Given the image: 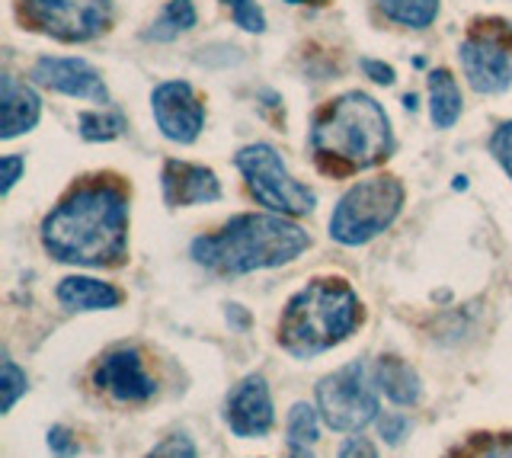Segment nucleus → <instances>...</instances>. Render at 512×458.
<instances>
[{
  "label": "nucleus",
  "instance_id": "nucleus-31",
  "mask_svg": "<svg viewBox=\"0 0 512 458\" xmlns=\"http://www.w3.org/2000/svg\"><path fill=\"white\" fill-rule=\"evenodd\" d=\"M0 170H4V177H0V180H4V183H0V193L10 196V189L16 186V180H20V173L26 170V161L20 154H7L4 161H0Z\"/></svg>",
  "mask_w": 512,
  "mask_h": 458
},
{
  "label": "nucleus",
  "instance_id": "nucleus-28",
  "mask_svg": "<svg viewBox=\"0 0 512 458\" xmlns=\"http://www.w3.org/2000/svg\"><path fill=\"white\" fill-rule=\"evenodd\" d=\"M378 433L388 446H400L410 436V420L404 414H384L378 417Z\"/></svg>",
  "mask_w": 512,
  "mask_h": 458
},
{
  "label": "nucleus",
  "instance_id": "nucleus-27",
  "mask_svg": "<svg viewBox=\"0 0 512 458\" xmlns=\"http://www.w3.org/2000/svg\"><path fill=\"white\" fill-rule=\"evenodd\" d=\"M490 154L496 157V164L506 170V177L512 180V122H503L500 129L490 135Z\"/></svg>",
  "mask_w": 512,
  "mask_h": 458
},
{
  "label": "nucleus",
  "instance_id": "nucleus-2",
  "mask_svg": "<svg viewBox=\"0 0 512 458\" xmlns=\"http://www.w3.org/2000/svg\"><path fill=\"white\" fill-rule=\"evenodd\" d=\"M311 151L330 177H349L381 164L394 151L388 113L368 93L349 90L330 100L314 119Z\"/></svg>",
  "mask_w": 512,
  "mask_h": 458
},
{
  "label": "nucleus",
  "instance_id": "nucleus-11",
  "mask_svg": "<svg viewBox=\"0 0 512 458\" xmlns=\"http://www.w3.org/2000/svg\"><path fill=\"white\" fill-rule=\"evenodd\" d=\"M93 388L119 404H141L157 394V382L144 372V359L132 346L106 353L93 369Z\"/></svg>",
  "mask_w": 512,
  "mask_h": 458
},
{
  "label": "nucleus",
  "instance_id": "nucleus-24",
  "mask_svg": "<svg viewBox=\"0 0 512 458\" xmlns=\"http://www.w3.org/2000/svg\"><path fill=\"white\" fill-rule=\"evenodd\" d=\"M0 388H4V414H10L13 404L29 391L26 372L16 366L13 359H4V378H0Z\"/></svg>",
  "mask_w": 512,
  "mask_h": 458
},
{
  "label": "nucleus",
  "instance_id": "nucleus-6",
  "mask_svg": "<svg viewBox=\"0 0 512 458\" xmlns=\"http://www.w3.org/2000/svg\"><path fill=\"white\" fill-rule=\"evenodd\" d=\"M237 170L244 173L250 196L266 205L269 212H279L288 218L314 212V193L304 183H298L292 173L285 170L279 151L272 145H247L234 154Z\"/></svg>",
  "mask_w": 512,
  "mask_h": 458
},
{
  "label": "nucleus",
  "instance_id": "nucleus-18",
  "mask_svg": "<svg viewBox=\"0 0 512 458\" xmlns=\"http://www.w3.org/2000/svg\"><path fill=\"white\" fill-rule=\"evenodd\" d=\"M320 436V410L298 401L285 420V452L288 458H314V442Z\"/></svg>",
  "mask_w": 512,
  "mask_h": 458
},
{
  "label": "nucleus",
  "instance_id": "nucleus-1",
  "mask_svg": "<svg viewBox=\"0 0 512 458\" xmlns=\"http://www.w3.org/2000/svg\"><path fill=\"white\" fill-rule=\"evenodd\" d=\"M42 247L58 263L116 266L128 254V196L112 177L77 183L42 221Z\"/></svg>",
  "mask_w": 512,
  "mask_h": 458
},
{
  "label": "nucleus",
  "instance_id": "nucleus-20",
  "mask_svg": "<svg viewBox=\"0 0 512 458\" xmlns=\"http://www.w3.org/2000/svg\"><path fill=\"white\" fill-rule=\"evenodd\" d=\"M196 26V4L192 0H170V4L160 10V17L151 23V29H144V39L148 42H173L180 33Z\"/></svg>",
  "mask_w": 512,
  "mask_h": 458
},
{
  "label": "nucleus",
  "instance_id": "nucleus-32",
  "mask_svg": "<svg viewBox=\"0 0 512 458\" xmlns=\"http://www.w3.org/2000/svg\"><path fill=\"white\" fill-rule=\"evenodd\" d=\"M362 71L372 77L375 84H394V68L391 65H384V61H372V58H365L362 61Z\"/></svg>",
  "mask_w": 512,
  "mask_h": 458
},
{
  "label": "nucleus",
  "instance_id": "nucleus-16",
  "mask_svg": "<svg viewBox=\"0 0 512 458\" xmlns=\"http://www.w3.org/2000/svg\"><path fill=\"white\" fill-rule=\"evenodd\" d=\"M372 382L384 398L400 404V407H413L423 398L420 375H416V369L400 356H381L372 369Z\"/></svg>",
  "mask_w": 512,
  "mask_h": 458
},
{
  "label": "nucleus",
  "instance_id": "nucleus-17",
  "mask_svg": "<svg viewBox=\"0 0 512 458\" xmlns=\"http://www.w3.org/2000/svg\"><path fill=\"white\" fill-rule=\"evenodd\" d=\"M58 302L68 311H109L122 305V292L103 279L90 276H68L58 282Z\"/></svg>",
  "mask_w": 512,
  "mask_h": 458
},
{
  "label": "nucleus",
  "instance_id": "nucleus-3",
  "mask_svg": "<svg viewBox=\"0 0 512 458\" xmlns=\"http://www.w3.org/2000/svg\"><path fill=\"white\" fill-rule=\"evenodd\" d=\"M311 244L308 231L288 215H237L215 234L192 241V260L218 276H244L292 263Z\"/></svg>",
  "mask_w": 512,
  "mask_h": 458
},
{
  "label": "nucleus",
  "instance_id": "nucleus-5",
  "mask_svg": "<svg viewBox=\"0 0 512 458\" xmlns=\"http://www.w3.org/2000/svg\"><path fill=\"white\" fill-rule=\"evenodd\" d=\"M404 209V183L372 177L346 189L330 215V238L343 247H362L384 234Z\"/></svg>",
  "mask_w": 512,
  "mask_h": 458
},
{
  "label": "nucleus",
  "instance_id": "nucleus-19",
  "mask_svg": "<svg viewBox=\"0 0 512 458\" xmlns=\"http://www.w3.org/2000/svg\"><path fill=\"white\" fill-rule=\"evenodd\" d=\"M429 116L436 129H452L461 116V90L445 68L429 74Z\"/></svg>",
  "mask_w": 512,
  "mask_h": 458
},
{
  "label": "nucleus",
  "instance_id": "nucleus-10",
  "mask_svg": "<svg viewBox=\"0 0 512 458\" xmlns=\"http://www.w3.org/2000/svg\"><path fill=\"white\" fill-rule=\"evenodd\" d=\"M157 129L176 145H192L205 125V106L186 81H164L151 93Z\"/></svg>",
  "mask_w": 512,
  "mask_h": 458
},
{
  "label": "nucleus",
  "instance_id": "nucleus-25",
  "mask_svg": "<svg viewBox=\"0 0 512 458\" xmlns=\"http://www.w3.org/2000/svg\"><path fill=\"white\" fill-rule=\"evenodd\" d=\"M144 458H199V452H196V442H192L186 433H170Z\"/></svg>",
  "mask_w": 512,
  "mask_h": 458
},
{
  "label": "nucleus",
  "instance_id": "nucleus-14",
  "mask_svg": "<svg viewBox=\"0 0 512 458\" xmlns=\"http://www.w3.org/2000/svg\"><path fill=\"white\" fill-rule=\"evenodd\" d=\"M160 186H164V199L173 209L208 205L221 199V183L215 177V170L186 161H167L164 173H160Z\"/></svg>",
  "mask_w": 512,
  "mask_h": 458
},
{
  "label": "nucleus",
  "instance_id": "nucleus-23",
  "mask_svg": "<svg viewBox=\"0 0 512 458\" xmlns=\"http://www.w3.org/2000/svg\"><path fill=\"white\" fill-rule=\"evenodd\" d=\"M80 135L87 141H112L125 132V116L119 109H103V113H80Z\"/></svg>",
  "mask_w": 512,
  "mask_h": 458
},
{
  "label": "nucleus",
  "instance_id": "nucleus-33",
  "mask_svg": "<svg viewBox=\"0 0 512 458\" xmlns=\"http://www.w3.org/2000/svg\"><path fill=\"white\" fill-rule=\"evenodd\" d=\"M228 321L237 327H247V314L240 311V305H228Z\"/></svg>",
  "mask_w": 512,
  "mask_h": 458
},
{
  "label": "nucleus",
  "instance_id": "nucleus-15",
  "mask_svg": "<svg viewBox=\"0 0 512 458\" xmlns=\"http://www.w3.org/2000/svg\"><path fill=\"white\" fill-rule=\"evenodd\" d=\"M0 109H4V129H0V138L10 141L16 135L29 132L32 125L39 122L42 103L36 97V90L20 84L16 77L4 74L0 77Z\"/></svg>",
  "mask_w": 512,
  "mask_h": 458
},
{
  "label": "nucleus",
  "instance_id": "nucleus-26",
  "mask_svg": "<svg viewBox=\"0 0 512 458\" xmlns=\"http://www.w3.org/2000/svg\"><path fill=\"white\" fill-rule=\"evenodd\" d=\"M224 4L231 7L234 13V23L240 29H247V33H263L266 29V17H263V10L253 4V0H224Z\"/></svg>",
  "mask_w": 512,
  "mask_h": 458
},
{
  "label": "nucleus",
  "instance_id": "nucleus-4",
  "mask_svg": "<svg viewBox=\"0 0 512 458\" xmlns=\"http://www.w3.org/2000/svg\"><path fill=\"white\" fill-rule=\"evenodd\" d=\"M362 321L359 295L343 279H314L288 298L279 318V346L295 359H314L343 343Z\"/></svg>",
  "mask_w": 512,
  "mask_h": 458
},
{
  "label": "nucleus",
  "instance_id": "nucleus-12",
  "mask_svg": "<svg viewBox=\"0 0 512 458\" xmlns=\"http://www.w3.org/2000/svg\"><path fill=\"white\" fill-rule=\"evenodd\" d=\"M224 423L240 439H260L276 423V410H272L269 385L263 375H244L224 398Z\"/></svg>",
  "mask_w": 512,
  "mask_h": 458
},
{
  "label": "nucleus",
  "instance_id": "nucleus-22",
  "mask_svg": "<svg viewBox=\"0 0 512 458\" xmlns=\"http://www.w3.org/2000/svg\"><path fill=\"white\" fill-rule=\"evenodd\" d=\"M445 458H512V433H474Z\"/></svg>",
  "mask_w": 512,
  "mask_h": 458
},
{
  "label": "nucleus",
  "instance_id": "nucleus-29",
  "mask_svg": "<svg viewBox=\"0 0 512 458\" xmlns=\"http://www.w3.org/2000/svg\"><path fill=\"white\" fill-rule=\"evenodd\" d=\"M48 449H52L55 458H74L80 452V442H77V436L68 430V426L58 423V426L48 430Z\"/></svg>",
  "mask_w": 512,
  "mask_h": 458
},
{
  "label": "nucleus",
  "instance_id": "nucleus-34",
  "mask_svg": "<svg viewBox=\"0 0 512 458\" xmlns=\"http://www.w3.org/2000/svg\"><path fill=\"white\" fill-rule=\"evenodd\" d=\"M285 4H311V7H324L330 0H285Z\"/></svg>",
  "mask_w": 512,
  "mask_h": 458
},
{
  "label": "nucleus",
  "instance_id": "nucleus-21",
  "mask_svg": "<svg viewBox=\"0 0 512 458\" xmlns=\"http://www.w3.org/2000/svg\"><path fill=\"white\" fill-rule=\"evenodd\" d=\"M378 7L391 23L410 29H426L439 17V0H378Z\"/></svg>",
  "mask_w": 512,
  "mask_h": 458
},
{
  "label": "nucleus",
  "instance_id": "nucleus-13",
  "mask_svg": "<svg viewBox=\"0 0 512 458\" xmlns=\"http://www.w3.org/2000/svg\"><path fill=\"white\" fill-rule=\"evenodd\" d=\"M32 81L45 90H58V93H64V97H80V100H93V103H103V106L109 100L100 71H96L84 58L45 55L32 65Z\"/></svg>",
  "mask_w": 512,
  "mask_h": 458
},
{
  "label": "nucleus",
  "instance_id": "nucleus-30",
  "mask_svg": "<svg viewBox=\"0 0 512 458\" xmlns=\"http://www.w3.org/2000/svg\"><path fill=\"white\" fill-rule=\"evenodd\" d=\"M336 458H378V449H375L372 439L349 436L343 446H340V452H336Z\"/></svg>",
  "mask_w": 512,
  "mask_h": 458
},
{
  "label": "nucleus",
  "instance_id": "nucleus-8",
  "mask_svg": "<svg viewBox=\"0 0 512 458\" xmlns=\"http://www.w3.org/2000/svg\"><path fill=\"white\" fill-rule=\"evenodd\" d=\"M461 68L477 93H503L512 87V26L480 20L458 49Z\"/></svg>",
  "mask_w": 512,
  "mask_h": 458
},
{
  "label": "nucleus",
  "instance_id": "nucleus-9",
  "mask_svg": "<svg viewBox=\"0 0 512 458\" xmlns=\"http://www.w3.org/2000/svg\"><path fill=\"white\" fill-rule=\"evenodd\" d=\"M23 20L61 42H90L109 29L112 0H20Z\"/></svg>",
  "mask_w": 512,
  "mask_h": 458
},
{
  "label": "nucleus",
  "instance_id": "nucleus-7",
  "mask_svg": "<svg viewBox=\"0 0 512 458\" xmlns=\"http://www.w3.org/2000/svg\"><path fill=\"white\" fill-rule=\"evenodd\" d=\"M365 362H349V366L330 372L317 385V410L333 433H362L368 423L378 420V394L372 388Z\"/></svg>",
  "mask_w": 512,
  "mask_h": 458
}]
</instances>
